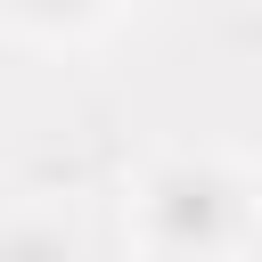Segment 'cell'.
I'll return each mask as SVG.
<instances>
[{
	"label": "cell",
	"mask_w": 262,
	"mask_h": 262,
	"mask_svg": "<svg viewBox=\"0 0 262 262\" xmlns=\"http://www.w3.org/2000/svg\"><path fill=\"white\" fill-rule=\"evenodd\" d=\"M131 25H139V8H123V0H0V41L49 49V57L98 49V41L131 33Z\"/></svg>",
	"instance_id": "obj_2"
},
{
	"label": "cell",
	"mask_w": 262,
	"mask_h": 262,
	"mask_svg": "<svg viewBox=\"0 0 262 262\" xmlns=\"http://www.w3.org/2000/svg\"><path fill=\"white\" fill-rule=\"evenodd\" d=\"M131 246L147 262H237L262 237V164L213 139H172L131 164Z\"/></svg>",
	"instance_id": "obj_1"
},
{
	"label": "cell",
	"mask_w": 262,
	"mask_h": 262,
	"mask_svg": "<svg viewBox=\"0 0 262 262\" xmlns=\"http://www.w3.org/2000/svg\"><path fill=\"white\" fill-rule=\"evenodd\" d=\"M0 262H90V246H82L74 213L16 205V213H0Z\"/></svg>",
	"instance_id": "obj_3"
}]
</instances>
